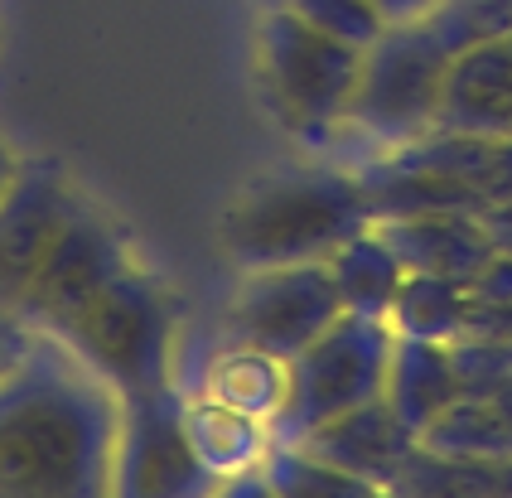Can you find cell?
<instances>
[{
    "instance_id": "6da1fadb",
    "label": "cell",
    "mask_w": 512,
    "mask_h": 498,
    "mask_svg": "<svg viewBox=\"0 0 512 498\" xmlns=\"http://www.w3.org/2000/svg\"><path fill=\"white\" fill-rule=\"evenodd\" d=\"M121 392L54 334L0 373V498L112 494Z\"/></svg>"
},
{
    "instance_id": "7a4b0ae2",
    "label": "cell",
    "mask_w": 512,
    "mask_h": 498,
    "mask_svg": "<svg viewBox=\"0 0 512 498\" xmlns=\"http://www.w3.org/2000/svg\"><path fill=\"white\" fill-rule=\"evenodd\" d=\"M377 218L363 170L343 165H295L252 179L228 204L218 242L232 262H324L348 233Z\"/></svg>"
},
{
    "instance_id": "3957f363",
    "label": "cell",
    "mask_w": 512,
    "mask_h": 498,
    "mask_svg": "<svg viewBox=\"0 0 512 498\" xmlns=\"http://www.w3.org/2000/svg\"><path fill=\"white\" fill-rule=\"evenodd\" d=\"M54 339H63L92 373L112 382L121 402L174 387L179 315H174L170 291L155 281L150 266H141V257L121 266L87 305H78L54 329Z\"/></svg>"
},
{
    "instance_id": "277c9868",
    "label": "cell",
    "mask_w": 512,
    "mask_h": 498,
    "mask_svg": "<svg viewBox=\"0 0 512 498\" xmlns=\"http://www.w3.org/2000/svg\"><path fill=\"white\" fill-rule=\"evenodd\" d=\"M363 73V49L314 30L290 5H276L256 25V78L271 112L300 141H339L348 102Z\"/></svg>"
},
{
    "instance_id": "5b68a950",
    "label": "cell",
    "mask_w": 512,
    "mask_h": 498,
    "mask_svg": "<svg viewBox=\"0 0 512 498\" xmlns=\"http://www.w3.org/2000/svg\"><path fill=\"white\" fill-rule=\"evenodd\" d=\"M450 49L435 39L426 20L387 25L382 39L363 49V73L348 102L343 136H358L368 150L411 146L440 126V97L450 78Z\"/></svg>"
},
{
    "instance_id": "8992f818",
    "label": "cell",
    "mask_w": 512,
    "mask_h": 498,
    "mask_svg": "<svg viewBox=\"0 0 512 498\" xmlns=\"http://www.w3.org/2000/svg\"><path fill=\"white\" fill-rule=\"evenodd\" d=\"M392 344H397V329L387 320L343 310L314 344L290 358V402L276 421V440L310 436L314 426L382 397Z\"/></svg>"
},
{
    "instance_id": "52a82bcc",
    "label": "cell",
    "mask_w": 512,
    "mask_h": 498,
    "mask_svg": "<svg viewBox=\"0 0 512 498\" xmlns=\"http://www.w3.org/2000/svg\"><path fill=\"white\" fill-rule=\"evenodd\" d=\"M339 315L343 300L329 276V262H271L242 271L223 310V334L237 344L295 358Z\"/></svg>"
},
{
    "instance_id": "ba28073f",
    "label": "cell",
    "mask_w": 512,
    "mask_h": 498,
    "mask_svg": "<svg viewBox=\"0 0 512 498\" xmlns=\"http://www.w3.org/2000/svg\"><path fill=\"white\" fill-rule=\"evenodd\" d=\"M131 262H136L131 237L121 233L92 199H83L78 213L68 218V228L49 247V257L39 262V271H34V281L25 286V295H20V310L15 315L29 329H39V334H54L78 305H87L121 266H131Z\"/></svg>"
},
{
    "instance_id": "9c48e42d",
    "label": "cell",
    "mask_w": 512,
    "mask_h": 498,
    "mask_svg": "<svg viewBox=\"0 0 512 498\" xmlns=\"http://www.w3.org/2000/svg\"><path fill=\"white\" fill-rule=\"evenodd\" d=\"M112 494L121 498H189L218 494V479L199 465L184 436L179 392H141L121 402V440H116Z\"/></svg>"
},
{
    "instance_id": "30bf717a",
    "label": "cell",
    "mask_w": 512,
    "mask_h": 498,
    "mask_svg": "<svg viewBox=\"0 0 512 498\" xmlns=\"http://www.w3.org/2000/svg\"><path fill=\"white\" fill-rule=\"evenodd\" d=\"M87 194L54 160H25L0 199V310H20V295L49 257L58 233Z\"/></svg>"
},
{
    "instance_id": "8fae6325",
    "label": "cell",
    "mask_w": 512,
    "mask_h": 498,
    "mask_svg": "<svg viewBox=\"0 0 512 498\" xmlns=\"http://www.w3.org/2000/svg\"><path fill=\"white\" fill-rule=\"evenodd\" d=\"M300 445H310L314 455H324L329 465L368 479L372 489H392V479L416 450V436L401 426V416L392 411L387 397H372L363 407L314 426L310 436H300Z\"/></svg>"
},
{
    "instance_id": "7c38bea8",
    "label": "cell",
    "mask_w": 512,
    "mask_h": 498,
    "mask_svg": "<svg viewBox=\"0 0 512 498\" xmlns=\"http://www.w3.org/2000/svg\"><path fill=\"white\" fill-rule=\"evenodd\" d=\"M455 136L512 141V44H474L450 59L440 126Z\"/></svg>"
},
{
    "instance_id": "4fadbf2b",
    "label": "cell",
    "mask_w": 512,
    "mask_h": 498,
    "mask_svg": "<svg viewBox=\"0 0 512 498\" xmlns=\"http://www.w3.org/2000/svg\"><path fill=\"white\" fill-rule=\"evenodd\" d=\"M179 416H184V436L194 445L199 465L218 479V489H261V460L271 450V426L223 407L208 392H179Z\"/></svg>"
},
{
    "instance_id": "5bb4252c",
    "label": "cell",
    "mask_w": 512,
    "mask_h": 498,
    "mask_svg": "<svg viewBox=\"0 0 512 498\" xmlns=\"http://www.w3.org/2000/svg\"><path fill=\"white\" fill-rule=\"evenodd\" d=\"M377 223L392 237L406 271H440V276L474 281L479 266L498 252L488 223L469 218L464 208H421V213H392Z\"/></svg>"
},
{
    "instance_id": "9a60e30c",
    "label": "cell",
    "mask_w": 512,
    "mask_h": 498,
    "mask_svg": "<svg viewBox=\"0 0 512 498\" xmlns=\"http://www.w3.org/2000/svg\"><path fill=\"white\" fill-rule=\"evenodd\" d=\"M382 397L392 402V411L401 416V426L421 440L430 421L450 407V402L464 397L450 344L397 334V344H392V368H387V392H382Z\"/></svg>"
},
{
    "instance_id": "2e32d148",
    "label": "cell",
    "mask_w": 512,
    "mask_h": 498,
    "mask_svg": "<svg viewBox=\"0 0 512 498\" xmlns=\"http://www.w3.org/2000/svg\"><path fill=\"white\" fill-rule=\"evenodd\" d=\"M194 392H208L223 407L266 421L271 436H276V421H281L285 402H290V358L228 339L223 349H213L203 378L194 382Z\"/></svg>"
},
{
    "instance_id": "e0dca14e",
    "label": "cell",
    "mask_w": 512,
    "mask_h": 498,
    "mask_svg": "<svg viewBox=\"0 0 512 498\" xmlns=\"http://www.w3.org/2000/svg\"><path fill=\"white\" fill-rule=\"evenodd\" d=\"M324 262H329V276H334V286H339L343 310L387 320L401 281H406V262H401V252L392 247V237L382 233L377 218H372L368 228L343 237Z\"/></svg>"
},
{
    "instance_id": "ac0fdd59",
    "label": "cell",
    "mask_w": 512,
    "mask_h": 498,
    "mask_svg": "<svg viewBox=\"0 0 512 498\" xmlns=\"http://www.w3.org/2000/svg\"><path fill=\"white\" fill-rule=\"evenodd\" d=\"M387 494L426 498H512V455H440L416 440Z\"/></svg>"
},
{
    "instance_id": "d6986e66",
    "label": "cell",
    "mask_w": 512,
    "mask_h": 498,
    "mask_svg": "<svg viewBox=\"0 0 512 498\" xmlns=\"http://www.w3.org/2000/svg\"><path fill=\"white\" fill-rule=\"evenodd\" d=\"M440 455H512V378L488 392H464L421 436Z\"/></svg>"
},
{
    "instance_id": "ffe728a7",
    "label": "cell",
    "mask_w": 512,
    "mask_h": 498,
    "mask_svg": "<svg viewBox=\"0 0 512 498\" xmlns=\"http://www.w3.org/2000/svg\"><path fill=\"white\" fill-rule=\"evenodd\" d=\"M474 320V295H469V281L459 276H440V271H406L397 300L387 310V324L397 334H411V339H440L450 344L459 339Z\"/></svg>"
},
{
    "instance_id": "44dd1931",
    "label": "cell",
    "mask_w": 512,
    "mask_h": 498,
    "mask_svg": "<svg viewBox=\"0 0 512 498\" xmlns=\"http://www.w3.org/2000/svg\"><path fill=\"white\" fill-rule=\"evenodd\" d=\"M261 489L266 494H295V498H329V494H377L368 479L329 465L300 440H271L261 460Z\"/></svg>"
},
{
    "instance_id": "7402d4cb",
    "label": "cell",
    "mask_w": 512,
    "mask_h": 498,
    "mask_svg": "<svg viewBox=\"0 0 512 498\" xmlns=\"http://www.w3.org/2000/svg\"><path fill=\"white\" fill-rule=\"evenodd\" d=\"M426 25L450 54H464L474 44H503L512 39V0H440Z\"/></svg>"
},
{
    "instance_id": "603a6c76",
    "label": "cell",
    "mask_w": 512,
    "mask_h": 498,
    "mask_svg": "<svg viewBox=\"0 0 512 498\" xmlns=\"http://www.w3.org/2000/svg\"><path fill=\"white\" fill-rule=\"evenodd\" d=\"M300 20H310L314 30L334 34L353 49H372L382 30H387V15L372 5V0H285Z\"/></svg>"
},
{
    "instance_id": "cb8c5ba5",
    "label": "cell",
    "mask_w": 512,
    "mask_h": 498,
    "mask_svg": "<svg viewBox=\"0 0 512 498\" xmlns=\"http://www.w3.org/2000/svg\"><path fill=\"white\" fill-rule=\"evenodd\" d=\"M34 334H39V329H29L15 310H0V373H5V368H10L29 344H34Z\"/></svg>"
},
{
    "instance_id": "d4e9b609",
    "label": "cell",
    "mask_w": 512,
    "mask_h": 498,
    "mask_svg": "<svg viewBox=\"0 0 512 498\" xmlns=\"http://www.w3.org/2000/svg\"><path fill=\"white\" fill-rule=\"evenodd\" d=\"M372 5L387 15V25H406V20H426L440 0H372Z\"/></svg>"
},
{
    "instance_id": "484cf974",
    "label": "cell",
    "mask_w": 512,
    "mask_h": 498,
    "mask_svg": "<svg viewBox=\"0 0 512 498\" xmlns=\"http://www.w3.org/2000/svg\"><path fill=\"white\" fill-rule=\"evenodd\" d=\"M20 165H25V160H20V150H15V141H10V136L0 131V199H5V189L15 184V175H20Z\"/></svg>"
},
{
    "instance_id": "4316f807",
    "label": "cell",
    "mask_w": 512,
    "mask_h": 498,
    "mask_svg": "<svg viewBox=\"0 0 512 498\" xmlns=\"http://www.w3.org/2000/svg\"><path fill=\"white\" fill-rule=\"evenodd\" d=\"M508 44H512V39H508Z\"/></svg>"
}]
</instances>
